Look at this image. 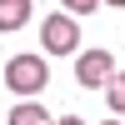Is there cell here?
Returning a JSON list of instances; mask_svg holds the SVG:
<instances>
[{
    "label": "cell",
    "instance_id": "8992f818",
    "mask_svg": "<svg viewBox=\"0 0 125 125\" xmlns=\"http://www.w3.org/2000/svg\"><path fill=\"white\" fill-rule=\"evenodd\" d=\"M105 100H110V115H125V70H115V75H110Z\"/></svg>",
    "mask_w": 125,
    "mask_h": 125
},
{
    "label": "cell",
    "instance_id": "6da1fadb",
    "mask_svg": "<svg viewBox=\"0 0 125 125\" xmlns=\"http://www.w3.org/2000/svg\"><path fill=\"white\" fill-rule=\"evenodd\" d=\"M45 80H50V65H45V55H10L5 60V85L15 90V95H40L45 90Z\"/></svg>",
    "mask_w": 125,
    "mask_h": 125
},
{
    "label": "cell",
    "instance_id": "5b68a950",
    "mask_svg": "<svg viewBox=\"0 0 125 125\" xmlns=\"http://www.w3.org/2000/svg\"><path fill=\"white\" fill-rule=\"evenodd\" d=\"M10 125H50V115H45V105H35V100H20L15 110L5 115Z\"/></svg>",
    "mask_w": 125,
    "mask_h": 125
},
{
    "label": "cell",
    "instance_id": "3957f363",
    "mask_svg": "<svg viewBox=\"0 0 125 125\" xmlns=\"http://www.w3.org/2000/svg\"><path fill=\"white\" fill-rule=\"evenodd\" d=\"M110 75H115V55L110 50H85V55L75 50V80L85 90H105Z\"/></svg>",
    "mask_w": 125,
    "mask_h": 125
},
{
    "label": "cell",
    "instance_id": "52a82bcc",
    "mask_svg": "<svg viewBox=\"0 0 125 125\" xmlns=\"http://www.w3.org/2000/svg\"><path fill=\"white\" fill-rule=\"evenodd\" d=\"M60 5H65V15H95L105 0H60Z\"/></svg>",
    "mask_w": 125,
    "mask_h": 125
},
{
    "label": "cell",
    "instance_id": "ba28073f",
    "mask_svg": "<svg viewBox=\"0 0 125 125\" xmlns=\"http://www.w3.org/2000/svg\"><path fill=\"white\" fill-rule=\"evenodd\" d=\"M50 125H85L80 115H60V120H50Z\"/></svg>",
    "mask_w": 125,
    "mask_h": 125
},
{
    "label": "cell",
    "instance_id": "9c48e42d",
    "mask_svg": "<svg viewBox=\"0 0 125 125\" xmlns=\"http://www.w3.org/2000/svg\"><path fill=\"white\" fill-rule=\"evenodd\" d=\"M105 5H120V10H125V0H105Z\"/></svg>",
    "mask_w": 125,
    "mask_h": 125
},
{
    "label": "cell",
    "instance_id": "30bf717a",
    "mask_svg": "<svg viewBox=\"0 0 125 125\" xmlns=\"http://www.w3.org/2000/svg\"><path fill=\"white\" fill-rule=\"evenodd\" d=\"M105 125H125V120H105Z\"/></svg>",
    "mask_w": 125,
    "mask_h": 125
},
{
    "label": "cell",
    "instance_id": "7a4b0ae2",
    "mask_svg": "<svg viewBox=\"0 0 125 125\" xmlns=\"http://www.w3.org/2000/svg\"><path fill=\"white\" fill-rule=\"evenodd\" d=\"M40 45H45V55H75V50H80V25H75V15H45Z\"/></svg>",
    "mask_w": 125,
    "mask_h": 125
},
{
    "label": "cell",
    "instance_id": "277c9868",
    "mask_svg": "<svg viewBox=\"0 0 125 125\" xmlns=\"http://www.w3.org/2000/svg\"><path fill=\"white\" fill-rule=\"evenodd\" d=\"M30 25V0H0V35H15Z\"/></svg>",
    "mask_w": 125,
    "mask_h": 125
}]
</instances>
